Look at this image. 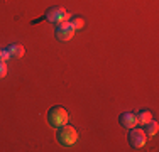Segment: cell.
<instances>
[{
    "label": "cell",
    "instance_id": "2",
    "mask_svg": "<svg viewBox=\"0 0 159 152\" xmlns=\"http://www.w3.org/2000/svg\"><path fill=\"white\" fill-rule=\"evenodd\" d=\"M56 137H58V142L61 144V145L71 147V145H75L76 140H78V132H76V128H75L73 125L64 123V125H61V127L58 128Z\"/></svg>",
    "mask_w": 159,
    "mask_h": 152
},
{
    "label": "cell",
    "instance_id": "8",
    "mask_svg": "<svg viewBox=\"0 0 159 152\" xmlns=\"http://www.w3.org/2000/svg\"><path fill=\"white\" fill-rule=\"evenodd\" d=\"M135 117H137V123H142V125H146L147 122L152 120V113L149 110H141V112L135 113Z\"/></svg>",
    "mask_w": 159,
    "mask_h": 152
},
{
    "label": "cell",
    "instance_id": "5",
    "mask_svg": "<svg viewBox=\"0 0 159 152\" xmlns=\"http://www.w3.org/2000/svg\"><path fill=\"white\" fill-rule=\"evenodd\" d=\"M73 34H75V29H73V25H71L70 20L56 25V37H58V41H61V42H68V41L73 37Z\"/></svg>",
    "mask_w": 159,
    "mask_h": 152
},
{
    "label": "cell",
    "instance_id": "13",
    "mask_svg": "<svg viewBox=\"0 0 159 152\" xmlns=\"http://www.w3.org/2000/svg\"><path fill=\"white\" fill-rule=\"evenodd\" d=\"M0 52H2V49H0Z\"/></svg>",
    "mask_w": 159,
    "mask_h": 152
},
{
    "label": "cell",
    "instance_id": "9",
    "mask_svg": "<svg viewBox=\"0 0 159 152\" xmlns=\"http://www.w3.org/2000/svg\"><path fill=\"white\" fill-rule=\"evenodd\" d=\"M157 130H159L157 122L156 120H151V122H147V123H146V130H144V132H146V135L151 139V137H154L157 134Z\"/></svg>",
    "mask_w": 159,
    "mask_h": 152
},
{
    "label": "cell",
    "instance_id": "7",
    "mask_svg": "<svg viewBox=\"0 0 159 152\" xmlns=\"http://www.w3.org/2000/svg\"><path fill=\"white\" fill-rule=\"evenodd\" d=\"M7 51H9V54H10V59H20L25 52L20 44H10L9 47H7Z\"/></svg>",
    "mask_w": 159,
    "mask_h": 152
},
{
    "label": "cell",
    "instance_id": "6",
    "mask_svg": "<svg viewBox=\"0 0 159 152\" xmlns=\"http://www.w3.org/2000/svg\"><path fill=\"white\" fill-rule=\"evenodd\" d=\"M119 122H120V125L125 127V128H134L135 125H137V117L132 112H125L119 117Z\"/></svg>",
    "mask_w": 159,
    "mask_h": 152
},
{
    "label": "cell",
    "instance_id": "3",
    "mask_svg": "<svg viewBox=\"0 0 159 152\" xmlns=\"http://www.w3.org/2000/svg\"><path fill=\"white\" fill-rule=\"evenodd\" d=\"M44 19H46L48 22H51L52 25H58V24H63V22H68L71 19V14L68 12V10H64L63 7L59 5H54L51 7V9H48L46 15H44Z\"/></svg>",
    "mask_w": 159,
    "mask_h": 152
},
{
    "label": "cell",
    "instance_id": "10",
    "mask_svg": "<svg viewBox=\"0 0 159 152\" xmlns=\"http://www.w3.org/2000/svg\"><path fill=\"white\" fill-rule=\"evenodd\" d=\"M70 22H71V25H73V29H75V30L83 29V25H85V20H83L81 17H73Z\"/></svg>",
    "mask_w": 159,
    "mask_h": 152
},
{
    "label": "cell",
    "instance_id": "4",
    "mask_svg": "<svg viewBox=\"0 0 159 152\" xmlns=\"http://www.w3.org/2000/svg\"><path fill=\"white\" fill-rule=\"evenodd\" d=\"M129 144H130V147H134V149H141V147L146 145V140H147V135L146 132L142 130V128H129Z\"/></svg>",
    "mask_w": 159,
    "mask_h": 152
},
{
    "label": "cell",
    "instance_id": "12",
    "mask_svg": "<svg viewBox=\"0 0 159 152\" xmlns=\"http://www.w3.org/2000/svg\"><path fill=\"white\" fill-rule=\"evenodd\" d=\"M5 74H7V63L0 61V78H5Z\"/></svg>",
    "mask_w": 159,
    "mask_h": 152
},
{
    "label": "cell",
    "instance_id": "1",
    "mask_svg": "<svg viewBox=\"0 0 159 152\" xmlns=\"http://www.w3.org/2000/svg\"><path fill=\"white\" fill-rule=\"evenodd\" d=\"M48 122L51 127L59 128L64 123H70V113L66 112V108L61 105H56L52 108H49L48 112Z\"/></svg>",
    "mask_w": 159,
    "mask_h": 152
},
{
    "label": "cell",
    "instance_id": "11",
    "mask_svg": "<svg viewBox=\"0 0 159 152\" xmlns=\"http://www.w3.org/2000/svg\"><path fill=\"white\" fill-rule=\"evenodd\" d=\"M10 59V54L7 49H2V52H0V61H3V63H7V61Z\"/></svg>",
    "mask_w": 159,
    "mask_h": 152
}]
</instances>
